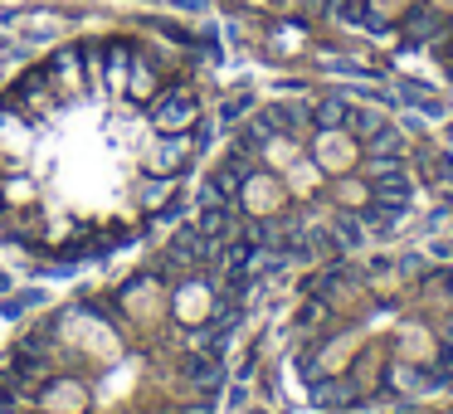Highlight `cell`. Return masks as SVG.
<instances>
[{
  "label": "cell",
  "mask_w": 453,
  "mask_h": 414,
  "mask_svg": "<svg viewBox=\"0 0 453 414\" xmlns=\"http://www.w3.org/2000/svg\"><path fill=\"white\" fill-rule=\"evenodd\" d=\"M317 157H322V166H326V171H346V166H351L356 151H351V142H346V137L326 132V137L317 142Z\"/></svg>",
  "instance_id": "1"
},
{
  "label": "cell",
  "mask_w": 453,
  "mask_h": 414,
  "mask_svg": "<svg viewBox=\"0 0 453 414\" xmlns=\"http://www.w3.org/2000/svg\"><path fill=\"white\" fill-rule=\"evenodd\" d=\"M161 122H166V127H180V122H190V103H186V98H171L166 108H161Z\"/></svg>",
  "instance_id": "2"
},
{
  "label": "cell",
  "mask_w": 453,
  "mask_h": 414,
  "mask_svg": "<svg viewBox=\"0 0 453 414\" xmlns=\"http://www.w3.org/2000/svg\"><path fill=\"white\" fill-rule=\"evenodd\" d=\"M35 303H44V293H20L15 303H5V322H15V317H25Z\"/></svg>",
  "instance_id": "3"
},
{
  "label": "cell",
  "mask_w": 453,
  "mask_h": 414,
  "mask_svg": "<svg viewBox=\"0 0 453 414\" xmlns=\"http://www.w3.org/2000/svg\"><path fill=\"white\" fill-rule=\"evenodd\" d=\"M293 180H297V186H312V180H317V171H312V166H303V171H293Z\"/></svg>",
  "instance_id": "4"
}]
</instances>
